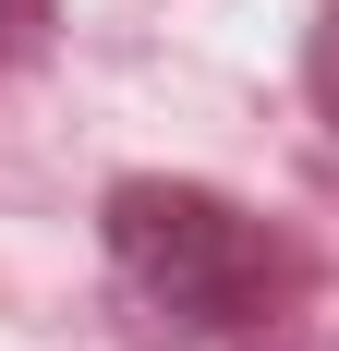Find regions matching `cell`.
<instances>
[{
	"instance_id": "1",
	"label": "cell",
	"mask_w": 339,
	"mask_h": 351,
	"mask_svg": "<svg viewBox=\"0 0 339 351\" xmlns=\"http://www.w3.org/2000/svg\"><path fill=\"white\" fill-rule=\"evenodd\" d=\"M109 267L194 339H231L279 303V243L206 182H121L109 194Z\"/></svg>"
},
{
	"instance_id": "2",
	"label": "cell",
	"mask_w": 339,
	"mask_h": 351,
	"mask_svg": "<svg viewBox=\"0 0 339 351\" xmlns=\"http://www.w3.org/2000/svg\"><path fill=\"white\" fill-rule=\"evenodd\" d=\"M36 49V0H0V61H25Z\"/></svg>"
},
{
	"instance_id": "3",
	"label": "cell",
	"mask_w": 339,
	"mask_h": 351,
	"mask_svg": "<svg viewBox=\"0 0 339 351\" xmlns=\"http://www.w3.org/2000/svg\"><path fill=\"white\" fill-rule=\"evenodd\" d=\"M315 97H327V121H339V12H327V36H315Z\"/></svg>"
}]
</instances>
